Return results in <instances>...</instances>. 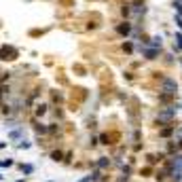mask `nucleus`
Wrapping results in <instances>:
<instances>
[{"mask_svg":"<svg viewBox=\"0 0 182 182\" xmlns=\"http://www.w3.org/2000/svg\"><path fill=\"white\" fill-rule=\"evenodd\" d=\"M163 89L167 91V93H176V83H174V81H170V79H167V81H165V83H163Z\"/></svg>","mask_w":182,"mask_h":182,"instance_id":"nucleus-1","label":"nucleus"}]
</instances>
